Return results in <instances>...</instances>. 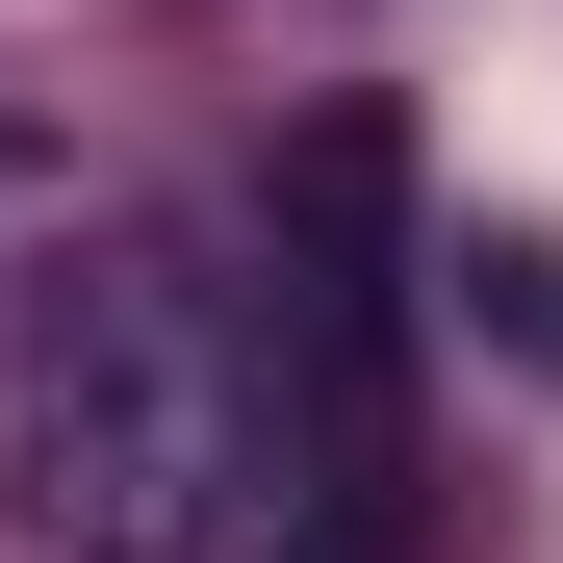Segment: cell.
Returning a JSON list of instances; mask_svg holds the SVG:
<instances>
[{"label": "cell", "instance_id": "1", "mask_svg": "<svg viewBox=\"0 0 563 563\" xmlns=\"http://www.w3.org/2000/svg\"><path fill=\"white\" fill-rule=\"evenodd\" d=\"M0 512L52 563H231L282 538V333L231 256L103 231L0 358Z\"/></svg>", "mask_w": 563, "mask_h": 563}]
</instances>
